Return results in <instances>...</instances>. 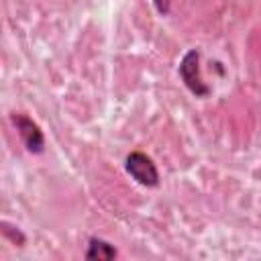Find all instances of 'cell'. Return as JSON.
<instances>
[{"label":"cell","instance_id":"1","mask_svg":"<svg viewBox=\"0 0 261 261\" xmlns=\"http://www.w3.org/2000/svg\"><path fill=\"white\" fill-rule=\"evenodd\" d=\"M179 77L186 84V88L196 96V98H204L210 94V88L204 84L202 73H200V51L198 49H190L181 61H179Z\"/></svg>","mask_w":261,"mask_h":261},{"label":"cell","instance_id":"2","mask_svg":"<svg viewBox=\"0 0 261 261\" xmlns=\"http://www.w3.org/2000/svg\"><path fill=\"white\" fill-rule=\"evenodd\" d=\"M124 169L126 173L141 186L145 188H155L159 186V171L153 163V159L141 151H133L124 159Z\"/></svg>","mask_w":261,"mask_h":261},{"label":"cell","instance_id":"3","mask_svg":"<svg viewBox=\"0 0 261 261\" xmlns=\"http://www.w3.org/2000/svg\"><path fill=\"white\" fill-rule=\"evenodd\" d=\"M12 122L20 135V141L24 143L27 151L31 153H43L45 147V137L39 128L37 122H33V118H29L27 114H12Z\"/></svg>","mask_w":261,"mask_h":261},{"label":"cell","instance_id":"4","mask_svg":"<svg viewBox=\"0 0 261 261\" xmlns=\"http://www.w3.org/2000/svg\"><path fill=\"white\" fill-rule=\"evenodd\" d=\"M84 257L90 259V261H110V259H116L118 257V251L108 241L98 239V237H92L88 241V251H86Z\"/></svg>","mask_w":261,"mask_h":261},{"label":"cell","instance_id":"5","mask_svg":"<svg viewBox=\"0 0 261 261\" xmlns=\"http://www.w3.org/2000/svg\"><path fill=\"white\" fill-rule=\"evenodd\" d=\"M153 6H155V10L161 16H167L169 14V8H171V0H153Z\"/></svg>","mask_w":261,"mask_h":261}]
</instances>
